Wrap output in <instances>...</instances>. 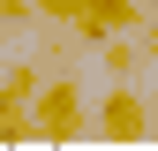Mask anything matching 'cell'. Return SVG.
Returning a JSON list of instances; mask_svg holds the SVG:
<instances>
[{
	"label": "cell",
	"mask_w": 158,
	"mask_h": 151,
	"mask_svg": "<svg viewBox=\"0 0 158 151\" xmlns=\"http://www.w3.org/2000/svg\"><path fill=\"white\" fill-rule=\"evenodd\" d=\"M30 121H38V136H45V144H75V136L90 128V113H83V83H75V76H45Z\"/></svg>",
	"instance_id": "1"
},
{
	"label": "cell",
	"mask_w": 158,
	"mask_h": 151,
	"mask_svg": "<svg viewBox=\"0 0 158 151\" xmlns=\"http://www.w3.org/2000/svg\"><path fill=\"white\" fill-rule=\"evenodd\" d=\"M90 128H98L106 144H143L151 128H158V113H151V98H135L128 83H113V91H106V106L90 113Z\"/></svg>",
	"instance_id": "2"
},
{
	"label": "cell",
	"mask_w": 158,
	"mask_h": 151,
	"mask_svg": "<svg viewBox=\"0 0 158 151\" xmlns=\"http://www.w3.org/2000/svg\"><path fill=\"white\" fill-rule=\"evenodd\" d=\"M75 38H121V30H143V0H83L75 8V23H68Z\"/></svg>",
	"instance_id": "3"
},
{
	"label": "cell",
	"mask_w": 158,
	"mask_h": 151,
	"mask_svg": "<svg viewBox=\"0 0 158 151\" xmlns=\"http://www.w3.org/2000/svg\"><path fill=\"white\" fill-rule=\"evenodd\" d=\"M38 91H45V68H8L0 76V121H8V113H30Z\"/></svg>",
	"instance_id": "4"
},
{
	"label": "cell",
	"mask_w": 158,
	"mask_h": 151,
	"mask_svg": "<svg viewBox=\"0 0 158 151\" xmlns=\"http://www.w3.org/2000/svg\"><path fill=\"white\" fill-rule=\"evenodd\" d=\"M98 53H106V76H135V61H143V45H128V30L98 38Z\"/></svg>",
	"instance_id": "5"
},
{
	"label": "cell",
	"mask_w": 158,
	"mask_h": 151,
	"mask_svg": "<svg viewBox=\"0 0 158 151\" xmlns=\"http://www.w3.org/2000/svg\"><path fill=\"white\" fill-rule=\"evenodd\" d=\"M38 23V0H0V30H30Z\"/></svg>",
	"instance_id": "6"
},
{
	"label": "cell",
	"mask_w": 158,
	"mask_h": 151,
	"mask_svg": "<svg viewBox=\"0 0 158 151\" xmlns=\"http://www.w3.org/2000/svg\"><path fill=\"white\" fill-rule=\"evenodd\" d=\"M75 8H83V0H38V15H45V23H75Z\"/></svg>",
	"instance_id": "7"
},
{
	"label": "cell",
	"mask_w": 158,
	"mask_h": 151,
	"mask_svg": "<svg viewBox=\"0 0 158 151\" xmlns=\"http://www.w3.org/2000/svg\"><path fill=\"white\" fill-rule=\"evenodd\" d=\"M135 38H143V53L158 61V15H143V30H135Z\"/></svg>",
	"instance_id": "8"
},
{
	"label": "cell",
	"mask_w": 158,
	"mask_h": 151,
	"mask_svg": "<svg viewBox=\"0 0 158 151\" xmlns=\"http://www.w3.org/2000/svg\"><path fill=\"white\" fill-rule=\"evenodd\" d=\"M151 113H158V98H151Z\"/></svg>",
	"instance_id": "9"
}]
</instances>
